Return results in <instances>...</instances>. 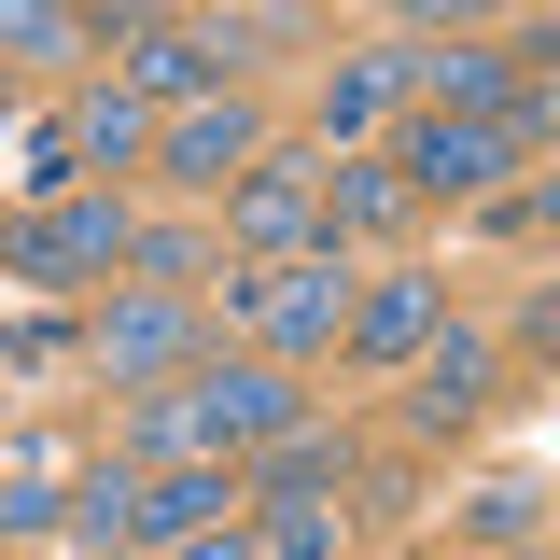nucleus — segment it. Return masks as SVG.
Wrapping results in <instances>:
<instances>
[{
  "label": "nucleus",
  "instance_id": "f257e3e1",
  "mask_svg": "<svg viewBox=\"0 0 560 560\" xmlns=\"http://www.w3.org/2000/svg\"><path fill=\"white\" fill-rule=\"evenodd\" d=\"M294 434V378L280 364H197L183 393H154L127 420V477L140 463H197V448H280Z\"/></svg>",
  "mask_w": 560,
  "mask_h": 560
},
{
  "label": "nucleus",
  "instance_id": "f03ea898",
  "mask_svg": "<svg viewBox=\"0 0 560 560\" xmlns=\"http://www.w3.org/2000/svg\"><path fill=\"white\" fill-rule=\"evenodd\" d=\"M224 308H253V323H267V350H337V337H350V294H337V267H323V253L224 280Z\"/></svg>",
  "mask_w": 560,
  "mask_h": 560
},
{
  "label": "nucleus",
  "instance_id": "7ed1b4c3",
  "mask_svg": "<svg viewBox=\"0 0 560 560\" xmlns=\"http://www.w3.org/2000/svg\"><path fill=\"white\" fill-rule=\"evenodd\" d=\"M0 267H14V280H98V267H127V210H113V197H57L43 224H14Z\"/></svg>",
  "mask_w": 560,
  "mask_h": 560
},
{
  "label": "nucleus",
  "instance_id": "20e7f679",
  "mask_svg": "<svg viewBox=\"0 0 560 560\" xmlns=\"http://www.w3.org/2000/svg\"><path fill=\"white\" fill-rule=\"evenodd\" d=\"M504 168H518V127H463V113H420V127H407V168H393V183H407V197H490Z\"/></svg>",
  "mask_w": 560,
  "mask_h": 560
},
{
  "label": "nucleus",
  "instance_id": "39448f33",
  "mask_svg": "<svg viewBox=\"0 0 560 560\" xmlns=\"http://www.w3.org/2000/svg\"><path fill=\"white\" fill-rule=\"evenodd\" d=\"M224 224H238L253 253H280V267H294V253L323 238V168H294V154H253V168H238V197H224Z\"/></svg>",
  "mask_w": 560,
  "mask_h": 560
},
{
  "label": "nucleus",
  "instance_id": "423d86ee",
  "mask_svg": "<svg viewBox=\"0 0 560 560\" xmlns=\"http://www.w3.org/2000/svg\"><path fill=\"white\" fill-rule=\"evenodd\" d=\"M84 350H98V378H168V364H197V308L183 294H127Z\"/></svg>",
  "mask_w": 560,
  "mask_h": 560
},
{
  "label": "nucleus",
  "instance_id": "0eeeda50",
  "mask_svg": "<svg viewBox=\"0 0 560 560\" xmlns=\"http://www.w3.org/2000/svg\"><path fill=\"white\" fill-rule=\"evenodd\" d=\"M224 504H238V477H224V463H168V477H140L127 547H197V533H224Z\"/></svg>",
  "mask_w": 560,
  "mask_h": 560
},
{
  "label": "nucleus",
  "instance_id": "6e6552de",
  "mask_svg": "<svg viewBox=\"0 0 560 560\" xmlns=\"http://www.w3.org/2000/svg\"><path fill=\"white\" fill-rule=\"evenodd\" d=\"M253 154H267V140H253L238 98H197V113L154 127V168H168V183H224V168H253Z\"/></svg>",
  "mask_w": 560,
  "mask_h": 560
},
{
  "label": "nucleus",
  "instance_id": "1a4fd4ad",
  "mask_svg": "<svg viewBox=\"0 0 560 560\" xmlns=\"http://www.w3.org/2000/svg\"><path fill=\"white\" fill-rule=\"evenodd\" d=\"M113 57H127V84H210L224 43L210 28H168V14H113Z\"/></svg>",
  "mask_w": 560,
  "mask_h": 560
},
{
  "label": "nucleus",
  "instance_id": "9d476101",
  "mask_svg": "<svg viewBox=\"0 0 560 560\" xmlns=\"http://www.w3.org/2000/svg\"><path fill=\"white\" fill-rule=\"evenodd\" d=\"M448 337V308H434V280H378L364 308H350V350H378V364H407V350Z\"/></svg>",
  "mask_w": 560,
  "mask_h": 560
},
{
  "label": "nucleus",
  "instance_id": "9b49d317",
  "mask_svg": "<svg viewBox=\"0 0 560 560\" xmlns=\"http://www.w3.org/2000/svg\"><path fill=\"white\" fill-rule=\"evenodd\" d=\"M477 393H490V337H434L420 350V420H434V434L477 420Z\"/></svg>",
  "mask_w": 560,
  "mask_h": 560
},
{
  "label": "nucleus",
  "instance_id": "f8f14e48",
  "mask_svg": "<svg viewBox=\"0 0 560 560\" xmlns=\"http://www.w3.org/2000/svg\"><path fill=\"white\" fill-rule=\"evenodd\" d=\"M378 224H407V183L393 168H323V238H378Z\"/></svg>",
  "mask_w": 560,
  "mask_h": 560
},
{
  "label": "nucleus",
  "instance_id": "ddd939ff",
  "mask_svg": "<svg viewBox=\"0 0 560 560\" xmlns=\"http://www.w3.org/2000/svg\"><path fill=\"white\" fill-rule=\"evenodd\" d=\"M70 154H98V168H127V154H154V113H140L127 84H98V98L70 113Z\"/></svg>",
  "mask_w": 560,
  "mask_h": 560
},
{
  "label": "nucleus",
  "instance_id": "4468645a",
  "mask_svg": "<svg viewBox=\"0 0 560 560\" xmlns=\"http://www.w3.org/2000/svg\"><path fill=\"white\" fill-rule=\"evenodd\" d=\"M127 267L154 280V294H197V280H210V238H197V224H127Z\"/></svg>",
  "mask_w": 560,
  "mask_h": 560
},
{
  "label": "nucleus",
  "instance_id": "2eb2a0df",
  "mask_svg": "<svg viewBox=\"0 0 560 560\" xmlns=\"http://www.w3.org/2000/svg\"><path fill=\"white\" fill-rule=\"evenodd\" d=\"M98 28L84 14H57V0H0V57H84Z\"/></svg>",
  "mask_w": 560,
  "mask_h": 560
},
{
  "label": "nucleus",
  "instance_id": "dca6fc26",
  "mask_svg": "<svg viewBox=\"0 0 560 560\" xmlns=\"http://www.w3.org/2000/svg\"><path fill=\"white\" fill-rule=\"evenodd\" d=\"M393 98H407V57H364V70H337V98H323V127H378V113H393Z\"/></svg>",
  "mask_w": 560,
  "mask_h": 560
},
{
  "label": "nucleus",
  "instance_id": "f3484780",
  "mask_svg": "<svg viewBox=\"0 0 560 560\" xmlns=\"http://www.w3.org/2000/svg\"><path fill=\"white\" fill-rule=\"evenodd\" d=\"M70 504V533H84V547H127V504H140V477L127 463H113V477H84V490H57Z\"/></svg>",
  "mask_w": 560,
  "mask_h": 560
},
{
  "label": "nucleus",
  "instance_id": "a211bd4d",
  "mask_svg": "<svg viewBox=\"0 0 560 560\" xmlns=\"http://www.w3.org/2000/svg\"><path fill=\"white\" fill-rule=\"evenodd\" d=\"M253 560H337V504H267Z\"/></svg>",
  "mask_w": 560,
  "mask_h": 560
},
{
  "label": "nucleus",
  "instance_id": "6ab92c4d",
  "mask_svg": "<svg viewBox=\"0 0 560 560\" xmlns=\"http://www.w3.org/2000/svg\"><path fill=\"white\" fill-rule=\"evenodd\" d=\"M43 518H57V477H43V463H14V477H0V533H43Z\"/></svg>",
  "mask_w": 560,
  "mask_h": 560
},
{
  "label": "nucleus",
  "instance_id": "aec40b11",
  "mask_svg": "<svg viewBox=\"0 0 560 560\" xmlns=\"http://www.w3.org/2000/svg\"><path fill=\"white\" fill-rule=\"evenodd\" d=\"M168 560H253V533L224 518V533H197V547H168Z\"/></svg>",
  "mask_w": 560,
  "mask_h": 560
}]
</instances>
